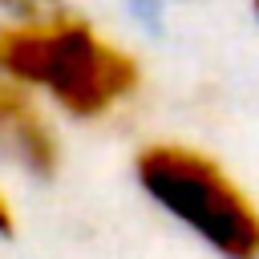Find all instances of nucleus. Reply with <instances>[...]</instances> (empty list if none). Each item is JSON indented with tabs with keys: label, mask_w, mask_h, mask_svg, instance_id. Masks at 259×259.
Masks as SVG:
<instances>
[{
	"label": "nucleus",
	"mask_w": 259,
	"mask_h": 259,
	"mask_svg": "<svg viewBox=\"0 0 259 259\" xmlns=\"http://www.w3.org/2000/svg\"><path fill=\"white\" fill-rule=\"evenodd\" d=\"M0 77L45 89L73 117H101L138 89V61L65 12L45 24H4Z\"/></svg>",
	"instance_id": "obj_1"
},
{
	"label": "nucleus",
	"mask_w": 259,
	"mask_h": 259,
	"mask_svg": "<svg viewBox=\"0 0 259 259\" xmlns=\"http://www.w3.org/2000/svg\"><path fill=\"white\" fill-rule=\"evenodd\" d=\"M134 174L142 190L210 251L223 259H259V206L210 154L154 142L138 154Z\"/></svg>",
	"instance_id": "obj_2"
},
{
	"label": "nucleus",
	"mask_w": 259,
	"mask_h": 259,
	"mask_svg": "<svg viewBox=\"0 0 259 259\" xmlns=\"http://www.w3.org/2000/svg\"><path fill=\"white\" fill-rule=\"evenodd\" d=\"M0 158L28 178H57L61 142L24 85L0 77Z\"/></svg>",
	"instance_id": "obj_3"
},
{
	"label": "nucleus",
	"mask_w": 259,
	"mask_h": 259,
	"mask_svg": "<svg viewBox=\"0 0 259 259\" xmlns=\"http://www.w3.org/2000/svg\"><path fill=\"white\" fill-rule=\"evenodd\" d=\"M8 12H16L20 16V24H45V20H57V16H65V8H61V0H0Z\"/></svg>",
	"instance_id": "obj_4"
},
{
	"label": "nucleus",
	"mask_w": 259,
	"mask_h": 259,
	"mask_svg": "<svg viewBox=\"0 0 259 259\" xmlns=\"http://www.w3.org/2000/svg\"><path fill=\"white\" fill-rule=\"evenodd\" d=\"M134 16L146 24V28H158L162 24V0H130Z\"/></svg>",
	"instance_id": "obj_5"
},
{
	"label": "nucleus",
	"mask_w": 259,
	"mask_h": 259,
	"mask_svg": "<svg viewBox=\"0 0 259 259\" xmlns=\"http://www.w3.org/2000/svg\"><path fill=\"white\" fill-rule=\"evenodd\" d=\"M0 235H12V206L4 202V194H0Z\"/></svg>",
	"instance_id": "obj_6"
},
{
	"label": "nucleus",
	"mask_w": 259,
	"mask_h": 259,
	"mask_svg": "<svg viewBox=\"0 0 259 259\" xmlns=\"http://www.w3.org/2000/svg\"><path fill=\"white\" fill-rule=\"evenodd\" d=\"M255 12H259V0H255Z\"/></svg>",
	"instance_id": "obj_7"
}]
</instances>
